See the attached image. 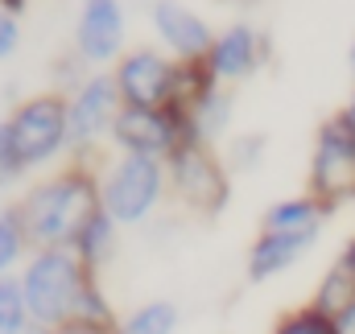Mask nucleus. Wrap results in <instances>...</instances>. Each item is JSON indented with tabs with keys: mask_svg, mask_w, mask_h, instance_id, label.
<instances>
[{
	"mask_svg": "<svg viewBox=\"0 0 355 334\" xmlns=\"http://www.w3.org/2000/svg\"><path fill=\"white\" fill-rule=\"evenodd\" d=\"M17 211H21L33 252L75 248L79 231L103 211V198H99L95 177L79 169V173H58L50 182H37Z\"/></svg>",
	"mask_w": 355,
	"mask_h": 334,
	"instance_id": "1",
	"label": "nucleus"
},
{
	"mask_svg": "<svg viewBox=\"0 0 355 334\" xmlns=\"http://www.w3.org/2000/svg\"><path fill=\"white\" fill-rule=\"evenodd\" d=\"M71 145L67 137V99L33 95L8 120H0V182L21 177L25 169L58 157Z\"/></svg>",
	"mask_w": 355,
	"mask_h": 334,
	"instance_id": "2",
	"label": "nucleus"
},
{
	"mask_svg": "<svg viewBox=\"0 0 355 334\" xmlns=\"http://www.w3.org/2000/svg\"><path fill=\"white\" fill-rule=\"evenodd\" d=\"M87 281H91L87 264H83L71 248L33 252L29 264H25V276H21L33 326L54 334L58 326L75 322V306H79Z\"/></svg>",
	"mask_w": 355,
	"mask_h": 334,
	"instance_id": "3",
	"label": "nucleus"
},
{
	"mask_svg": "<svg viewBox=\"0 0 355 334\" xmlns=\"http://www.w3.org/2000/svg\"><path fill=\"white\" fill-rule=\"evenodd\" d=\"M162 190H166V161L124 153L120 161L107 166L103 186H99V198H103V211L120 227H132V223L149 219V211L157 206Z\"/></svg>",
	"mask_w": 355,
	"mask_h": 334,
	"instance_id": "4",
	"label": "nucleus"
},
{
	"mask_svg": "<svg viewBox=\"0 0 355 334\" xmlns=\"http://www.w3.org/2000/svg\"><path fill=\"white\" fill-rule=\"evenodd\" d=\"M170 166V186H174L178 202L198 211V215H219L232 198V182H227V166L207 149V145H182Z\"/></svg>",
	"mask_w": 355,
	"mask_h": 334,
	"instance_id": "5",
	"label": "nucleus"
},
{
	"mask_svg": "<svg viewBox=\"0 0 355 334\" xmlns=\"http://www.w3.org/2000/svg\"><path fill=\"white\" fill-rule=\"evenodd\" d=\"M343 194H355V128L347 116H331L318 128L310 161V198L335 206Z\"/></svg>",
	"mask_w": 355,
	"mask_h": 334,
	"instance_id": "6",
	"label": "nucleus"
},
{
	"mask_svg": "<svg viewBox=\"0 0 355 334\" xmlns=\"http://www.w3.org/2000/svg\"><path fill=\"white\" fill-rule=\"evenodd\" d=\"M116 83L124 95V107H157L166 112L182 87V62H170L157 50H132L116 67Z\"/></svg>",
	"mask_w": 355,
	"mask_h": 334,
	"instance_id": "7",
	"label": "nucleus"
},
{
	"mask_svg": "<svg viewBox=\"0 0 355 334\" xmlns=\"http://www.w3.org/2000/svg\"><path fill=\"white\" fill-rule=\"evenodd\" d=\"M116 145L132 157H153V161H170L182 145H190L186 128L178 124L170 112H157V107H124L116 116V128H112Z\"/></svg>",
	"mask_w": 355,
	"mask_h": 334,
	"instance_id": "8",
	"label": "nucleus"
},
{
	"mask_svg": "<svg viewBox=\"0 0 355 334\" xmlns=\"http://www.w3.org/2000/svg\"><path fill=\"white\" fill-rule=\"evenodd\" d=\"M120 83L112 75H91L87 83L75 91V99H67V137L71 149H91L107 128H116L120 107Z\"/></svg>",
	"mask_w": 355,
	"mask_h": 334,
	"instance_id": "9",
	"label": "nucleus"
},
{
	"mask_svg": "<svg viewBox=\"0 0 355 334\" xmlns=\"http://www.w3.org/2000/svg\"><path fill=\"white\" fill-rule=\"evenodd\" d=\"M124 46V4L120 0H87L75 25V54L83 62H112Z\"/></svg>",
	"mask_w": 355,
	"mask_h": 334,
	"instance_id": "10",
	"label": "nucleus"
},
{
	"mask_svg": "<svg viewBox=\"0 0 355 334\" xmlns=\"http://www.w3.org/2000/svg\"><path fill=\"white\" fill-rule=\"evenodd\" d=\"M153 29L157 37L178 54V62H207L215 50V37L198 12H190L178 0H157L153 4Z\"/></svg>",
	"mask_w": 355,
	"mask_h": 334,
	"instance_id": "11",
	"label": "nucleus"
},
{
	"mask_svg": "<svg viewBox=\"0 0 355 334\" xmlns=\"http://www.w3.org/2000/svg\"><path fill=\"white\" fill-rule=\"evenodd\" d=\"M261 58H265V37L252 25H232L215 37V50H211L207 67L219 83H240L261 67Z\"/></svg>",
	"mask_w": 355,
	"mask_h": 334,
	"instance_id": "12",
	"label": "nucleus"
},
{
	"mask_svg": "<svg viewBox=\"0 0 355 334\" xmlns=\"http://www.w3.org/2000/svg\"><path fill=\"white\" fill-rule=\"evenodd\" d=\"M318 231H261V240L248 252V281H268L277 272H285L289 264H297L306 252L314 248Z\"/></svg>",
	"mask_w": 355,
	"mask_h": 334,
	"instance_id": "13",
	"label": "nucleus"
},
{
	"mask_svg": "<svg viewBox=\"0 0 355 334\" xmlns=\"http://www.w3.org/2000/svg\"><path fill=\"white\" fill-rule=\"evenodd\" d=\"M331 206H322L318 198H285V202H272L265 211V227L261 231H318L327 223Z\"/></svg>",
	"mask_w": 355,
	"mask_h": 334,
	"instance_id": "14",
	"label": "nucleus"
},
{
	"mask_svg": "<svg viewBox=\"0 0 355 334\" xmlns=\"http://www.w3.org/2000/svg\"><path fill=\"white\" fill-rule=\"evenodd\" d=\"M352 301H355V256L343 252V256L331 264V272L322 276V285H318V293H314V310L327 314V318H339Z\"/></svg>",
	"mask_w": 355,
	"mask_h": 334,
	"instance_id": "15",
	"label": "nucleus"
},
{
	"mask_svg": "<svg viewBox=\"0 0 355 334\" xmlns=\"http://www.w3.org/2000/svg\"><path fill=\"white\" fill-rule=\"evenodd\" d=\"M116 227H120V223H116L107 211H99L87 227L79 231V240H75V248H71V252L87 264V272L103 268V264L112 260V252H116Z\"/></svg>",
	"mask_w": 355,
	"mask_h": 334,
	"instance_id": "16",
	"label": "nucleus"
},
{
	"mask_svg": "<svg viewBox=\"0 0 355 334\" xmlns=\"http://www.w3.org/2000/svg\"><path fill=\"white\" fill-rule=\"evenodd\" d=\"M29 301H25V285L17 276H0V334H29Z\"/></svg>",
	"mask_w": 355,
	"mask_h": 334,
	"instance_id": "17",
	"label": "nucleus"
},
{
	"mask_svg": "<svg viewBox=\"0 0 355 334\" xmlns=\"http://www.w3.org/2000/svg\"><path fill=\"white\" fill-rule=\"evenodd\" d=\"M178 331V306L174 301H149L141 310H132L116 334H174Z\"/></svg>",
	"mask_w": 355,
	"mask_h": 334,
	"instance_id": "18",
	"label": "nucleus"
},
{
	"mask_svg": "<svg viewBox=\"0 0 355 334\" xmlns=\"http://www.w3.org/2000/svg\"><path fill=\"white\" fill-rule=\"evenodd\" d=\"M25 248H29V236H25L21 211H4V215H0V276L21 260Z\"/></svg>",
	"mask_w": 355,
	"mask_h": 334,
	"instance_id": "19",
	"label": "nucleus"
},
{
	"mask_svg": "<svg viewBox=\"0 0 355 334\" xmlns=\"http://www.w3.org/2000/svg\"><path fill=\"white\" fill-rule=\"evenodd\" d=\"M272 334H339V326H335V318H327V314H318L314 306H306V310L281 318Z\"/></svg>",
	"mask_w": 355,
	"mask_h": 334,
	"instance_id": "20",
	"label": "nucleus"
},
{
	"mask_svg": "<svg viewBox=\"0 0 355 334\" xmlns=\"http://www.w3.org/2000/svg\"><path fill=\"white\" fill-rule=\"evenodd\" d=\"M261 157H265V137H261V132H248V137H240V141H236V149H232V166L252 169Z\"/></svg>",
	"mask_w": 355,
	"mask_h": 334,
	"instance_id": "21",
	"label": "nucleus"
},
{
	"mask_svg": "<svg viewBox=\"0 0 355 334\" xmlns=\"http://www.w3.org/2000/svg\"><path fill=\"white\" fill-rule=\"evenodd\" d=\"M21 46V25L12 12H0V58H8L12 50Z\"/></svg>",
	"mask_w": 355,
	"mask_h": 334,
	"instance_id": "22",
	"label": "nucleus"
},
{
	"mask_svg": "<svg viewBox=\"0 0 355 334\" xmlns=\"http://www.w3.org/2000/svg\"><path fill=\"white\" fill-rule=\"evenodd\" d=\"M54 334H116V326H91V322H67Z\"/></svg>",
	"mask_w": 355,
	"mask_h": 334,
	"instance_id": "23",
	"label": "nucleus"
},
{
	"mask_svg": "<svg viewBox=\"0 0 355 334\" xmlns=\"http://www.w3.org/2000/svg\"><path fill=\"white\" fill-rule=\"evenodd\" d=\"M335 326H339V334H355V301L339 314V318H335Z\"/></svg>",
	"mask_w": 355,
	"mask_h": 334,
	"instance_id": "24",
	"label": "nucleus"
},
{
	"mask_svg": "<svg viewBox=\"0 0 355 334\" xmlns=\"http://www.w3.org/2000/svg\"><path fill=\"white\" fill-rule=\"evenodd\" d=\"M25 4H29V0H0V12H12V17H17Z\"/></svg>",
	"mask_w": 355,
	"mask_h": 334,
	"instance_id": "25",
	"label": "nucleus"
},
{
	"mask_svg": "<svg viewBox=\"0 0 355 334\" xmlns=\"http://www.w3.org/2000/svg\"><path fill=\"white\" fill-rule=\"evenodd\" d=\"M343 116H347V120H352V128H355V99H352V107H347V112H343Z\"/></svg>",
	"mask_w": 355,
	"mask_h": 334,
	"instance_id": "26",
	"label": "nucleus"
},
{
	"mask_svg": "<svg viewBox=\"0 0 355 334\" xmlns=\"http://www.w3.org/2000/svg\"><path fill=\"white\" fill-rule=\"evenodd\" d=\"M29 334H50V331H37V326H33V331H29Z\"/></svg>",
	"mask_w": 355,
	"mask_h": 334,
	"instance_id": "27",
	"label": "nucleus"
},
{
	"mask_svg": "<svg viewBox=\"0 0 355 334\" xmlns=\"http://www.w3.org/2000/svg\"><path fill=\"white\" fill-rule=\"evenodd\" d=\"M352 71H355V46H352Z\"/></svg>",
	"mask_w": 355,
	"mask_h": 334,
	"instance_id": "28",
	"label": "nucleus"
},
{
	"mask_svg": "<svg viewBox=\"0 0 355 334\" xmlns=\"http://www.w3.org/2000/svg\"><path fill=\"white\" fill-rule=\"evenodd\" d=\"M347 252H352V256H355V240H352V248H347Z\"/></svg>",
	"mask_w": 355,
	"mask_h": 334,
	"instance_id": "29",
	"label": "nucleus"
},
{
	"mask_svg": "<svg viewBox=\"0 0 355 334\" xmlns=\"http://www.w3.org/2000/svg\"><path fill=\"white\" fill-rule=\"evenodd\" d=\"M352 198H355V194H352Z\"/></svg>",
	"mask_w": 355,
	"mask_h": 334,
	"instance_id": "30",
	"label": "nucleus"
}]
</instances>
